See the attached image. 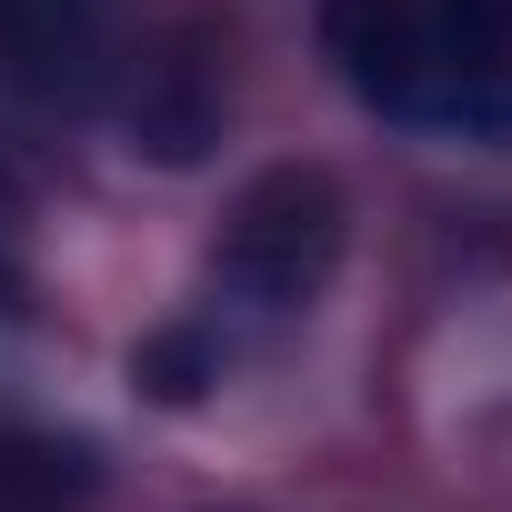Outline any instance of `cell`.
I'll return each instance as SVG.
<instances>
[{
  "instance_id": "1",
  "label": "cell",
  "mask_w": 512,
  "mask_h": 512,
  "mask_svg": "<svg viewBox=\"0 0 512 512\" xmlns=\"http://www.w3.org/2000/svg\"><path fill=\"white\" fill-rule=\"evenodd\" d=\"M342 81L442 141H512V0H322Z\"/></svg>"
},
{
  "instance_id": "2",
  "label": "cell",
  "mask_w": 512,
  "mask_h": 512,
  "mask_svg": "<svg viewBox=\"0 0 512 512\" xmlns=\"http://www.w3.org/2000/svg\"><path fill=\"white\" fill-rule=\"evenodd\" d=\"M332 262H342V191H332V171L282 161L231 201L221 251H211V292L231 322L272 332V322H302L322 302Z\"/></svg>"
},
{
  "instance_id": "3",
  "label": "cell",
  "mask_w": 512,
  "mask_h": 512,
  "mask_svg": "<svg viewBox=\"0 0 512 512\" xmlns=\"http://www.w3.org/2000/svg\"><path fill=\"white\" fill-rule=\"evenodd\" d=\"M221 111H231V61H221V31L201 11L161 21L131 61H121V131L131 151L151 161H201L221 141Z\"/></svg>"
},
{
  "instance_id": "4",
  "label": "cell",
  "mask_w": 512,
  "mask_h": 512,
  "mask_svg": "<svg viewBox=\"0 0 512 512\" xmlns=\"http://www.w3.org/2000/svg\"><path fill=\"white\" fill-rule=\"evenodd\" d=\"M131 0H0V81L21 101H91L121 71Z\"/></svg>"
},
{
  "instance_id": "5",
  "label": "cell",
  "mask_w": 512,
  "mask_h": 512,
  "mask_svg": "<svg viewBox=\"0 0 512 512\" xmlns=\"http://www.w3.org/2000/svg\"><path fill=\"white\" fill-rule=\"evenodd\" d=\"M31 302V211H21V181L0 171V322Z\"/></svg>"
}]
</instances>
